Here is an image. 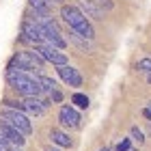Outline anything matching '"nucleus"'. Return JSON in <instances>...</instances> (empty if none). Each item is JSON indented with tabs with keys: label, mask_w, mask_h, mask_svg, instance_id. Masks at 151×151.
<instances>
[{
	"label": "nucleus",
	"mask_w": 151,
	"mask_h": 151,
	"mask_svg": "<svg viewBox=\"0 0 151 151\" xmlns=\"http://www.w3.org/2000/svg\"><path fill=\"white\" fill-rule=\"evenodd\" d=\"M129 134H132V138H134V140H138V145H140V142H145V134H142V129L132 127V132H129Z\"/></svg>",
	"instance_id": "19"
},
{
	"label": "nucleus",
	"mask_w": 151,
	"mask_h": 151,
	"mask_svg": "<svg viewBox=\"0 0 151 151\" xmlns=\"http://www.w3.org/2000/svg\"><path fill=\"white\" fill-rule=\"evenodd\" d=\"M28 6L41 15H50V2L47 0H28Z\"/></svg>",
	"instance_id": "13"
},
{
	"label": "nucleus",
	"mask_w": 151,
	"mask_h": 151,
	"mask_svg": "<svg viewBox=\"0 0 151 151\" xmlns=\"http://www.w3.org/2000/svg\"><path fill=\"white\" fill-rule=\"evenodd\" d=\"M142 114H145V116H147V119L151 121V101H149V104H147L145 108H142Z\"/></svg>",
	"instance_id": "23"
},
{
	"label": "nucleus",
	"mask_w": 151,
	"mask_h": 151,
	"mask_svg": "<svg viewBox=\"0 0 151 151\" xmlns=\"http://www.w3.org/2000/svg\"><path fill=\"white\" fill-rule=\"evenodd\" d=\"M47 95H50V99L54 101V104H60V101H63V93H60L58 88H54V91H50Z\"/></svg>",
	"instance_id": "20"
},
{
	"label": "nucleus",
	"mask_w": 151,
	"mask_h": 151,
	"mask_svg": "<svg viewBox=\"0 0 151 151\" xmlns=\"http://www.w3.org/2000/svg\"><path fill=\"white\" fill-rule=\"evenodd\" d=\"M39 24H41V28H43L45 43H50V45H54V47H58V50H65V47H67V41L63 39V35H60V30H58L56 22H54L50 15H43V17L39 19Z\"/></svg>",
	"instance_id": "2"
},
{
	"label": "nucleus",
	"mask_w": 151,
	"mask_h": 151,
	"mask_svg": "<svg viewBox=\"0 0 151 151\" xmlns=\"http://www.w3.org/2000/svg\"><path fill=\"white\" fill-rule=\"evenodd\" d=\"M35 52H37L43 60H47V63H52V65H56V67L67 65V54L60 52L58 47L50 45V43H37V45H35Z\"/></svg>",
	"instance_id": "3"
},
{
	"label": "nucleus",
	"mask_w": 151,
	"mask_h": 151,
	"mask_svg": "<svg viewBox=\"0 0 151 151\" xmlns=\"http://www.w3.org/2000/svg\"><path fill=\"white\" fill-rule=\"evenodd\" d=\"M71 101H73L78 108H82V110H86V108H88V97H86V95H82V93H73Z\"/></svg>",
	"instance_id": "17"
},
{
	"label": "nucleus",
	"mask_w": 151,
	"mask_h": 151,
	"mask_svg": "<svg viewBox=\"0 0 151 151\" xmlns=\"http://www.w3.org/2000/svg\"><path fill=\"white\" fill-rule=\"evenodd\" d=\"M60 17L65 19V24L69 26V28H78L86 19V15L80 11V6H67V4L60 6Z\"/></svg>",
	"instance_id": "6"
},
{
	"label": "nucleus",
	"mask_w": 151,
	"mask_h": 151,
	"mask_svg": "<svg viewBox=\"0 0 151 151\" xmlns=\"http://www.w3.org/2000/svg\"><path fill=\"white\" fill-rule=\"evenodd\" d=\"M95 2H97V6H99L101 11H104V9H106V11H110L112 6H114V4L110 2V0H95Z\"/></svg>",
	"instance_id": "21"
},
{
	"label": "nucleus",
	"mask_w": 151,
	"mask_h": 151,
	"mask_svg": "<svg viewBox=\"0 0 151 151\" xmlns=\"http://www.w3.org/2000/svg\"><path fill=\"white\" fill-rule=\"evenodd\" d=\"M0 132L4 134V138H6V142H11L15 149H19V147H24V142H26V138H24V134L22 132H17L15 127H11L9 123H6L4 119H0Z\"/></svg>",
	"instance_id": "7"
},
{
	"label": "nucleus",
	"mask_w": 151,
	"mask_h": 151,
	"mask_svg": "<svg viewBox=\"0 0 151 151\" xmlns=\"http://www.w3.org/2000/svg\"><path fill=\"white\" fill-rule=\"evenodd\" d=\"M22 104H24V112H26V114L41 116V114L47 110L50 101H47V99H41V97H24Z\"/></svg>",
	"instance_id": "8"
},
{
	"label": "nucleus",
	"mask_w": 151,
	"mask_h": 151,
	"mask_svg": "<svg viewBox=\"0 0 151 151\" xmlns=\"http://www.w3.org/2000/svg\"><path fill=\"white\" fill-rule=\"evenodd\" d=\"M132 151H136V149H132Z\"/></svg>",
	"instance_id": "28"
},
{
	"label": "nucleus",
	"mask_w": 151,
	"mask_h": 151,
	"mask_svg": "<svg viewBox=\"0 0 151 151\" xmlns=\"http://www.w3.org/2000/svg\"><path fill=\"white\" fill-rule=\"evenodd\" d=\"M71 41H73V43L80 47L82 52H88V50H91V41H88V39H84V37H80L76 30H71Z\"/></svg>",
	"instance_id": "15"
},
{
	"label": "nucleus",
	"mask_w": 151,
	"mask_h": 151,
	"mask_svg": "<svg viewBox=\"0 0 151 151\" xmlns=\"http://www.w3.org/2000/svg\"><path fill=\"white\" fill-rule=\"evenodd\" d=\"M78 2H80V11L84 13L86 17L104 19V13H101V9L97 6V2H95V0H78Z\"/></svg>",
	"instance_id": "11"
},
{
	"label": "nucleus",
	"mask_w": 151,
	"mask_h": 151,
	"mask_svg": "<svg viewBox=\"0 0 151 151\" xmlns=\"http://www.w3.org/2000/svg\"><path fill=\"white\" fill-rule=\"evenodd\" d=\"M99 151H110V149H99Z\"/></svg>",
	"instance_id": "26"
},
{
	"label": "nucleus",
	"mask_w": 151,
	"mask_h": 151,
	"mask_svg": "<svg viewBox=\"0 0 151 151\" xmlns=\"http://www.w3.org/2000/svg\"><path fill=\"white\" fill-rule=\"evenodd\" d=\"M52 2H58V4H63V2H65V0H52Z\"/></svg>",
	"instance_id": "25"
},
{
	"label": "nucleus",
	"mask_w": 151,
	"mask_h": 151,
	"mask_svg": "<svg viewBox=\"0 0 151 151\" xmlns=\"http://www.w3.org/2000/svg\"><path fill=\"white\" fill-rule=\"evenodd\" d=\"M116 151H129V138H123L119 145H116Z\"/></svg>",
	"instance_id": "22"
},
{
	"label": "nucleus",
	"mask_w": 151,
	"mask_h": 151,
	"mask_svg": "<svg viewBox=\"0 0 151 151\" xmlns=\"http://www.w3.org/2000/svg\"><path fill=\"white\" fill-rule=\"evenodd\" d=\"M136 71L140 73H151V58H140L136 63Z\"/></svg>",
	"instance_id": "18"
},
{
	"label": "nucleus",
	"mask_w": 151,
	"mask_h": 151,
	"mask_svg": "<svg viewBox=\"0 0 151 151\" xmlns=\"http://www.w3.org/2000/svg\"><path fill=\"white\" fill-rule=\"evenodd\" d=\"M45 151H60V149H56V147H45Z\"/></svg>",
	"instance_id": "24"
},
{
	"label": "nucleus",
	"mask_w": 151,
	"mask_h": 151,
	"mask_svg": "<svg viewBox=\"0 0 151 151\" xmlns=\"http://www.w3.org/2000/svg\"><path fill=\"white\" fill-rule=\"evenodd\" d=\"M15 151H22V149H15Z\"/></svg>",
	"instance_id": "27"
},
{
	"label": "nucleus",
	"mask_w": 151,
	"mask_h": 151,
	"mask_svg": "<svg viewBox=\"0 0 151 151\" xmlns=\"http://www.w3.org/2000/svg\"><path fill=\"white\" fill-rule=\"evenodd\" d=\"M0 119H4L11 127H15L17 132H22L24 136H28L32 132V123L28 119V114L22 112V110H15V108H2Z\"/></svg>",
	"instance_id": "1"
},
{
	"label": "nucleus",
	"mask_w": 151,
	"mask_h": 151,
	"mask_svg": "<svg viewBox=\"0 0 151 151\" xmlns=\"http://www.w3.org/2000/svg\"><path fill=\"white\" fill-rule=\"evenodd\" d=\"M58 76L63 78L65 84H69V86H73V88L82 86V76H80L78 69L71 67V65H60V67H58Z\"/></svg>",
	"instance_id": "10"
},
{
	"label": "nucleus",
	"mask_w": 151,
	"mask_h": 151,
	"mask_svg": "<svg viewBox=\"0 0 151 151\" xmlns=\"http://www.w3.org/2000/svg\"><path fill=\"white\" fill-rule=\"evenodd\" d=\"M50 138H52V142H56V145H60V147H71V138L65 132L56 129V127L50 129Z\"/></svg>",
	"instance_id": "12"
},
{
	"label": "nucleus",
	"mask_w": 151,
	"mask_h": 151,
	"mask_svg": "<svg viewBox=\"0 0 151 151\" xmlns=\"http://www.w3.org/2000/svg\"><path fill=\"white\" fill-rule=\"evenodd\" d=\"M71 30H76L80 37H84V39H88V41H93V37H95V30H93V26L88 24L86 19H84V22H82V24L78 26V28H71Z\"/></svg>",
	"instance_id": "14"
},
{
	"label": "nucleus",
	"mask_w": 151,
	"mask_h": 151,
	"mask_svg": "<svg viewBox=\"0 0 151 151\" xmlns=\"http://www.w3.org/2000/svg\"><path fill=\"white\" fill-rule=\"evenodd\" d=\"M22 37L26 41H30L32 45L37 43H45V37H43V28H41V24L35 22V19H24L22 22Z\"/></svg>",
	"instance_id": "5"
},
{
	"label": "nucleus",
	"mask_w": 151,
	"mask_h": 151,
	"mask_svg": "<svg viewBox=\"0 0 151 151\" xmlns=\"http://www.w3.org/2000/svg\"><path fill=\"white\" fill-rule=\"evenodd\" d=\"M58 121L63 127H78L80 125V114L73 106H60V112H58Z\"/></svg>",
	"instance_id": "9"
},
{
	"label": "nucleus",
	"mask_w": 151,
	"mask_h": 151,
	"mask_svg": "<svg viewBox=\"0 0 151 151\" xmlns=\"http://www.w3.org/2000/svg\"><path fill=\"white\" fill-rule=\"evenodd\" d=\"M39 86H41L43 93H50V91H54V88H58L56 82H54L52 78H47V76H39Z\"/></svg>",
	"instance_id": "16"
},
{
	"label": "nucleus",
	"mask_w": 151,
	"mask_h": 151,
	"mask_svg": "<svg viewBox=\"0 0 151 151\" xmlns=\"http://www.w3.org/2000/svg\"><path fill=\"white\" fill-rule=\"evenodd\" d=\"M13 63H17L19 67H22V69L30 71V69H41L45 60L41 58L35 50H32V52H30V50H19L15 56H13Z\"/></svg>",
	"instance_id": "4"
}]
</instances>
